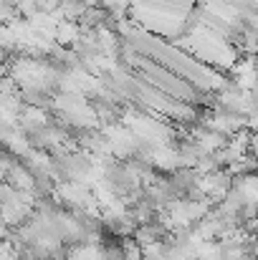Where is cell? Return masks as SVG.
<instances>
[{
	"label": "cell",
	"instance_id": "cell-1",
	"mask_svg": "<svg viewBox=\"0 0 258 260\" xmlns=\"http://www.w3.org/2000/svg\"><path fill=\"white\" fill-rule=\"evenodd\" d=\"M79 33H81V25L76 20H61L56 25V30H53V41H56V46L69 48V46H74L79 41Z\"/></svg>",
	"mask_w": 258,
	"mask_h": 260
},
{
	"label": "cell",
	"instance_id": "cell-2",
	"mask_svg": "<svg viewBox=\"0 0 258 260\" xmlns=\"http://www.w3.org/2000/svg\"><path fill=\"white\" fill-rule=\"evenodd\" d=\"M13 5H15V10H18L23 18H31L33 13L41 10V8H38V0H13Z\"/></svg>",
	"mask_w": 258,
	"mask_h": 260
}]
</instances>
